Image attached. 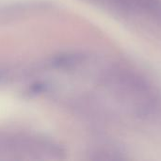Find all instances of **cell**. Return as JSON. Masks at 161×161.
<instances>
[{"instance_id": "1", "label": "cell", "mask_w": 161, "mask_h": 161, "mask_svg": "<svg viewBox=\"0 0 161 161\" xmlns=\"http://www.w3.org/2000/svg\"><path fill=\"white\" fill-rule=\"evenodd\" d=\"M61 151L52 142L45 140L30 138V137H18V136H0V158L6 156V158L16 156L21 158H53L59 157Z\"/></svg>"}]
</instances>
